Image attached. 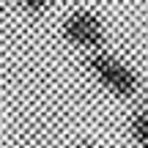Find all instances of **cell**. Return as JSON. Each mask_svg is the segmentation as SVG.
<instances>
[{"mask_svg": "<svg viewBox=\"0 0 148 148\" xmlns=\"http://www.w3.org/2000/svg\"><path fill=\"white\" fill-rule=\"evenodd\" d=\"M88 69L99 79V85L104 90H110L118 99H134L140 90V77L129 69L123 60H118L110 52H90L88 55Z\"/></svg>", "mask_w": 148, "mask_h": 148, "instance_id": "6da1fadb", "label": "cell"}, {"mask_svg": "<svg viewBox=\"0 0 148 148\" xmlns=\"http://www.w3.org/2000/svg\"><path fill=\"white\" fill-rule=\"evenodd\" d=\"M60 33H63V38L71 47L85 49V52H96V49L104 44V25H101V19L88 8L71 11L63 19V25H60Z\"/></svg>", "mask_w": 148, "mask_h": 148, "instance_id": "7a4b0ae2", "label": "cell"}, {"mask_svg": "<svg viewBox=\"0 0 148 148\" xmlns=\"http://www.w3.org/2000/svg\"><path fill=\"white\" fill-rule=\"evenodd\" d=\"M129 134L140 148H148V110H137L129 118Z\"/></svg>", "mask_w": 148, "mask_h": 148, "instance_id": "3957f363", "label": "cell"}, {"mask_svg": "<svg viewBox=\"0 0 148 148\" xmlns=\"http://www.w3.org/2000/svg\"><path fill=\"white\" fill-rule=\"evenodd\" d=\"M19 3H22V8H25V11H30V14H38V11H44L49 3H52V0H19Z\"/></svg>", "mask_w": 148, "mask_h": 148, "instance_id": "277c9868", "label": "cell"}, {"mask_svg": "<svg viewBox=\"0 0 148 148\" xmlns=\"http://www.w3.org/2000/svg\"><path fill=\"white\" fill-rule=\"evenodd\" d=\"M3 3H5V0H0V11H3Z\"/></svg>", "mask_w": 148, "mask_h": 148, "instance_id": "5b68a950", "label": "cell"}]
</instances>
